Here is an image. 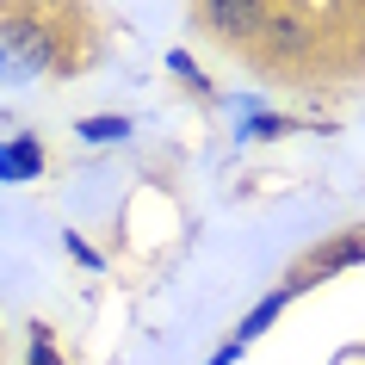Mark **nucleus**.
<instances>
[{
    "label": "nucleus",
    "instance_id": "1",
    "mask_svg": "<svg viewBox=\"0 0 365 365\" xmlns=\"http://www.w3.org/2000/svg\"><path fill=\"white\" fill-rule=\"evenodd\" d=\"M198 19L211 25L217 38H254L260 25H267V6L260 0H198Z\"/></svg>",
    "mask_w": 365,
    "mask_h": 365
},
{
    "label": "nucleus",
    "instance_id": "6",
    "mask_svg": "<svg viewBox=\"0 0 365 365\" xmlns=\"http://www.w3.org/2000/svg\"><path fill=\"white\" fill-rule=\"evenodd\" d=\"M168 68H173L180 81H186V87H192L198 99H211V81H205V68H198V62L186 56V50H168Z\"/></svg>",
    "mask_w": 365,
    "mask_h": 365
},
{
    "label": "nucleus",
    "instance_id": "7",
    "mask_svg": "<svg viewBox=\"0 0 365 365\" xmlns=\"http://www.w3.org/2000/svg\"><path fill=\"white\" fill-rule=\"evenodd\" d=\"M25 365H62V353H56V334L50 328H31V353H25Z\"/></svg>",
    "mask_w": 365,
    "mask_h": 365
},
{
    "label": "nucleus",
    "instance_id": "8",
    "mask_svg": "<svg viewBox=\"0 0 365 365\" xmlns=\"http://www.w3.org/2000/svg\"><path fill=\"white\" fill-rule=\"evenodd\" d=\"M62 248L75 254L81 267H93V272H99V254H93V248H87V235H75V230H68V235H62Z\"/></svg>",
    "mask_w": 365,
    "mask_h": 365
},
{
    "label": "nucleus",
    "instance_id": "10",
    "mask_svg": "<svg viewBox=\"0 0 365 365\" xmlns=\"http://www.w3.org/2000/svg\"><path fill=\"white\" fill-rule=\"evenodd\" d=\"M235 353H242L235 341H230V346H217V353H211V365H235Z\"/></svg>",
    "mask_w": 365,
    "mask_h": 365
},
{
    "label": "nucleus",
    "instance_id": "3",
    "mask_svg": "<svg viewBox=\"0 0 365 365\" xmlns=\"http://www.w3.org/2000/svg\"><path fill=\"white\" fill-rule=\"evenodd\" d=\"M43 173V143L38 136H6L0 143V180L6 186H25V180H38Z\"/></svg>",
    "mask_w": 365,
    "mask_h": 365
},
{
    "label": "nucleus",
    "instance_id": "9",
    "mask_svg": "<svg viewBox=\"0 0 365 365\" xmlns=\"http://www.w3.org/2000/svg\"><path fill=\"white\" fill-rule=\"evenodd\" d=\"M285 130H291L285 118H254V124H248V136H285Z\"/></svg>",
    "mask_w": 365,
    "mask_h": 365
},
{
    "label": "nucleus",
    "instance_id": "5",
    "mask_svg": "<svg viewBox=\"0 0 365 365\" xmlns=\"http://www.w3.org/2000/svg\"><path fill=\"white\" fill-rule=\"evenodd\" d=\"M124 130H130V118H118V112H99V118H81L75 124L81 143H124Z\"/></svg>",
    "mask_w": 365,
    "mask_h": 365
},
{
    "label": "nucleus",
    "instance_id": "2",
    "mask_svg": "<svg viewBox=\"0 0 365 365\" xmlns=\"http://www.w3.org/2000/svg\"><path fill=\"white\" fill-rule=\"evenodd\" d=\"M365 260V235H346V242H328V248H316L304 260V267L291 272V291H304V285H316L322 272H341V267H359Z\"/></svg>",
    "mask_w": 365,
    "mask_h": 365
},
{
    "label": "nucleus",
    "instance_id": "4",
    "mask_svg": "<svg viewBox=\"0 0 365 365\" xmlns=\"http://www.w3.org/2000/svg\"><path fill=\"white\" fill-rule=\"evenodd\" d=\"M291 297H297V291H291V285L267 291V297H260V304H254L248 316H242V322H235V346H248V341H260V334H267V328L279 322V316H285V304H291Z\"/></svg>",
    "mask_w": 365,
    "mask_h": 365
}]
</instances>
